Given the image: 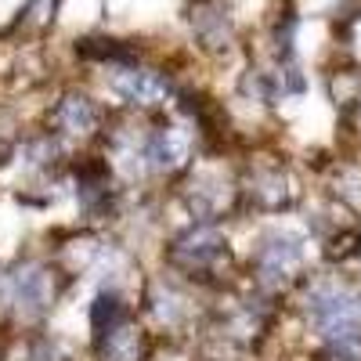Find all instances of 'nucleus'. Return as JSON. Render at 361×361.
<instances>
[{
	"label": "nucleus",
	"instance_id": "1",
	"mask_svg": "<svg viewBox=\"0 0 361 361\" xmlns=\"http://www.w3.org/2000/svg\"><path fill=\"white\" fill-rule=\"evenodd\" d=\"M311 329L325 343L361 340V289L340 279H314L304 296Z\"/></svg>",
	"mask_w": 361,
	"mask_h": 361
},
{
	"label": "nucleus",
	"instance_id": "2",
	"mask_svg": "<svg viewBox=\"0 0 361 361\" xmlns=\"http://www.w3.org/2000/svg\"><path fill=\"white\" fill-rule=\"evenodd\" d=\"M228 235L209 224V221H195L188 224L185 231H177L170 243H166V264L173 271H180V275H217V271L228 264Z\"/></svg>",
	"mask_w": 361,
	"mask_h": 361
},
{
	"label": "nucleus",
	"instance_id": "3",
	"mask_svg": "<svg viewBox=\"0 0 361 361\" xmlns=\"http://www.w3.org/2000/svg\"><path fill=\"white\" fill-rule=\"evenodd\" d=\"M253 279L260 289H282L289 286L307 264V238L293 228L267 231L253 250Z\"/></svg>",
	"mask_w": 361,
	"mask_h": 361
},
{
	"label": "nucleus",
	"instance_id": "4",
	"mask_svg": "<svg viewBox=\"0 0 361 361\" xmlns=\"http://www.w3.org/2000/svg\"><path fill=\"white\" fill-rule=\"evenodd\" d=\"M54 267H47L44 260H22L4 275V300L25 322L47 314L54 307Z\"/></svg>",
	"mask_w": 361,
	"mask_h": 361
},
{
	"label": "nucleus",
	"instance_id": "5",
	"mask_svg": "<svg viewBox=\"0 0 361 361\" xmlns=\"http://www.w3.org/2000/svg\"><path fill=\"white\" fill-rule=\"evenodd\" d=\"M109 87L119 102H127L130 109H141V112L166 109L173 102V80L148 66H112Z\"/></svg>",
	"mask_w": 361,
	"mask_h": 361
},
{
	"label": "nucleus",
	"instance_id": "6",
	"mask_svg": "<svg viewBox=\"0 0 361 361\" xmlns=\"http://www.w3.org/2000/svg\"><path fill=\"white\" fill-rule=\"evenodd\" d=\"M145 148H148V170L159 177H173L188 170L195 156V130L185 123H163L145 134Z\"/></svg>",
	"mask_w": 361,
	"mask_h": 361
},
{
	"label": "nucleus",
	"instance_id": "7",
	"mask_svg": "<svg viewBox=\"0 0 361 361\" xmlns=\"http://www.w3.org/2000/svg\"><path fill=\"white\" fill-rule=\"evenodd\" d=\"M51 127H54V134H62V137H80V141L94 137L98 127H102V109H98V102L90 94L69 90V94H62L54 102Z\"/></svg>",
	"mask_w": 361,
	"mask_h": 361
},
{
	"label": "nucleus",
	"instance_id": "8",
	"mask_svg": "<svg viewBox=\"0 0 361 361\" xmlns=\"http://www.w3.org/2000/svg\"><path fill=\"white\" fill-rule=\"evenodd\" d=\"M145 314L152 318L159 329L177 333V329L192 318V304H188V296H185L180 286H173L166 279H156V282H148V289H145Z\"/></svg>",
	"mask_w": 361,
	"mask_h": 361
},
{
	"label": "nucleus",
	"instance_id": "9",
	"mask_svg": "<svg viewBox=\"0 0 361 361\" xmlns=\"http://www.w3.org/2000/svg\"><path fill=\"white\" fill-rule=\"evenodd\" d=\"M231 199H235V188L224 185L217 173H195L192 185L185 188V206L192 209V217L195 221H209V224L228 214Z\"/></svg>",
	"mask_w": 361,
	"mask_h": 361
},
{
	"label": "nucleus",
	"instance_id": "10",
	"mask_svg": "<svg viewBox=\"0 0 361 361\" xmlns=\"http://www.w3.org/2000/svg\"><path fill=\"white\" fill-rule=\"evenodd\" d=\"M94 350L98 361H148V333L145 325H137V318H127L109 333L94 336Z\"/></svg>",
	"mask_w": 361,
	"mask_h": 361
},
{
	"label": "nucleus",
	"instance_id": "11",
	"mask_svg": "<svg viewBox=\"0 0 361 361\" xmlns=\"http://www.w3.org/2000/svg\"><path fill=\"white\" fill-rule=\"evenodd\" d=\"M250 199L260 206V209H286L293 199H296V188H293V180L282 173V170H267V173H257L250 180Z\"/></svg>",
	"mask_w": 361,
	"mask_h": 361
},
{
	"label": "nucleus",
	"instance_id": "12",
	"mask_svg": "<svg viewBox=\"0 0 361 361\" xmlns=\"http://www.w3.org/2000/svg\"><path fill=\"white\" fill-rule=\"evenodd\" d=\"M127 318H134L127 300L119 296L116 289H102L94 296V304H90V333L102 336V333H109V329H116L119 322H127Z\"/></svg>",
	"mask_w": 361,
	"mask_h": 361
},
{
	"label": "nucleus",
	"instance_id": "13",
	"mask_svg": "<svg viewBox=\"0 0 361 361\" xmlns=\"http://www.w3.org/2000/svg\"><path fill=\"white\" fill-rule=\"evenodd\" d=\"M354 47H357V51H361V18H357V22H354Z\"/></svg>",
	"mask_w": 361,
	"mask_h": 361
}]
</instances>
